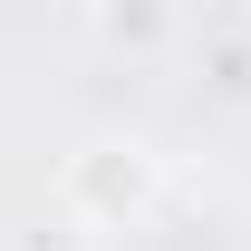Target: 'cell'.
Returning <instances> with one entry per match:
<instances>
[{
  "label": "cell",
  "instance_id": "obj_2",
  "mask_svg": "<svg viewBox=\"0 0 251 251\" xmlns=\"http://www.w3.org/2000/svg\"><path fill=\"white\" fill-rule=\"evenodd\" d=\"M87 29H97L106 58H164L174 29H184V10H174V0H97Z\"/></svg>",
  "mask_w": 251,
  "mask_h": 251
},
{
  "label": "cell",
  "instance_id": "obj_1",
  "mask_svg": "<svg viewBox=\"0 0 251 251\" xmlns=\"http://www.w3.org/2000/svg\"><path fill=\"white\" fill-rule=\"evenodd\" d=\"M58 203L77 222H97V232H126V222H145L164 203V155L145 135H97V145H77L58 164Z\"/></svg>",
  "mask_w": 251,
  "mask_h": 251
}]
</instances>
